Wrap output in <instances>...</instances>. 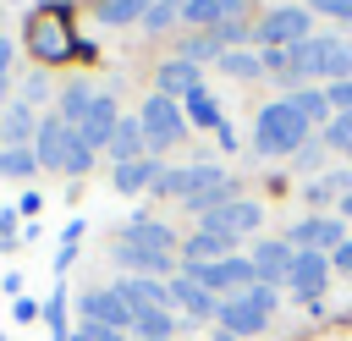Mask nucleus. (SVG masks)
<instances>
[{
    "label": "nucleus",
    "mask_w": 352,
    "mask_h": 341,
    "mask_svg": "<svg viewBox=\"0 0 352 341\" xmlns=\"http://www.w3.org/2000/svg\"><path fill=\"white\" fill-rule=\"evenodd\" d=\"M286 66L292 72H302V77H330V82H341V77H352V44L346 38H302V44H292L286 50Z\"/></svg>",
    "instance_id": "f257e3e1"
},
{
    "label": "nucleus",
    "mask_w": 352,
    "mask_h": 341,
    "mask_svg": "<svg viewBox=\"0 0 352 341\" xmlns=\"http://www.w3.org/2000/svg\"><path fill=\"white\" fill-rule=\"evenodd\" d=\"M302 138H308V121L292 110V99L258 110V132H253V148H258V154H297Z\"/></svg>",
    "instance_id": "f03ea898"
},
{
    "label": "nucleus",
    "mask_w": 352,
    "mask_h": 341,
    "mask_svg": "<svg viewBox=\"0 0 352 341\" xmlns=\"http://www.w3.org/2000/svg\"><path fill=\"white\" fill-rule=\"evenodd\" d=\"M270 308H275V286H264V280H253L248 292H236V297H226L214 314H220V330H231V336H253V330H264V319H270Z\"/></svg>",
    "instance_id": "7ed1b4c3"
},
{
    "label": "nucleus",
    "mask_w": 352,
    "mask_h": 341,
    "mask_svg": "<svg viewBox=\"0 0 352 341\" xmlns=\"http://www.w3.org/2000/svg\"><path fill=\"white\" fill-rule=\"evenodd\" d=\"M28 44L38 60H66L72 50V28H66V6H44L33 22H28Z\"/></svg>",
    "instance_id": "20e7f679"
},
{
    "label": "nucleus",
    "mask_w": 352,
    "mask_h": 341,
    "mask_svg": "<svg viewBox=\"0 0 352 341\" xmlns=\"http://www.w3.org/2000/svg\"><path fill=\"white\" fill-rule=\"evenodd\" d=\"M143 138H148V148H165V143H176L182 138V126H187V116H182V104L176 99H165V94H154L148 104H143Z\"/></svg>",
    "instance_id": "39448f33"
},
{
    "label": "nucleus",
    "mask_w": 352,
    "mask_h": 341,
    "mask_svg": "<svg viewBox=\"0 0 352 341\" xmlns=\"http://www.w3.org/2000/svg\"><path fill=\"white\" fill-rule=\"evenodd\" d=\"M258 220H264V209H258V204H248V198H231V204H220V209H209V214H204V231H214V236L236 242V236L258 231Z\"/></svg>",
    "instance_id": "423d86ee"
},
{
    "label": "nucleus",
    "mask_w": 352,
    "mask_h": 341,
    "mask_svg": "<svg viewBox=\"0 0 352 341\" xmlns=\"http://www.w3.org/2000/svg\"><path fill=\"white\" fill-rule=\"evenodd\" d=\"M116 258L126 264V275H165L170 270V248H154V242H143V236H132V231H121L116 236Z\"/></svg>",
    "instance_id": "0eeeda50"
},
{
    "label": "nucleus",
    "mask_w": 352,
    "mask_h": 341,
    "mask_svg": "<svg viewBox=\"0 0 352 341\" xmlns=\"http://www.w3.org/2000/svg\"><path fill=\"white\" fill-rule=\"evenodd\" d=\"M198 286H209V292H248L258 275H253V258H220V264H204V270H187Z\"/></svg>",
    "instance_id": "6e6552de"
},
{
    "label": "nucleus",
    "mask_w": 352,
    "mask_h": 341,
    "mask_svg": "<svg viewBox=\"0 0 352 341\" xmlns=\"http://www.w3.org/2000/svg\"><path fill=\"white\" fill-rule=\"evenodd\" d=\"M258 38H264V44H280V50L302 44V38H308V11H302V6H280V11H270V16L258 22Z\"/></svg>",
    "instance_id": "1a4fd4ad"
},
{
    "label": "nucleus",
    "mask_w": 352,
    "mask_h": 341,
    "mask_svg": "<svg viewBox=\"0 0 352 341\" xmlns=\"http://www.w3.org/2000/svg\"><path fill=\"white\" fill-rule=\"evenodd\" d=\"M72 138H77V126H66L60 116H55V121H38V132H33V154H38V165H44V170H66V148H72Z\"/></svg>",
    "instance_id": "9d476101"
},
{
    "label": "nucleus",
    "mask_w": 352,
    "mask_h": 341,
    "mask_svg": "<svg viewBox=\"0 0 352 341\" xmlns=\"http://www.w3.org/2000/svg\"><path fill=\"white\" fill-rule=\"evenodd\" d=\"M116 297L132 308V314H154V308H170V286L154 280V275H126L116 286Z\"/></svg>",
    "instance_id": "9b49d317"
},
{
    "label": "nucleus",
    "mask_w": 352,
    "mask_h": 341,
    "mask_svg": "<svg viewBox=\"0 0 352 341\" xmlns=\"http://www.w3.org/2000/svg\"><path fill=\"white\" fill-rule=\"evenodd\" d=\"M116 99L110 94H94V104H88V116L77 121V138L88 143V148H110V132H116Z\"/></svg>",
    "instance_id": "f8f14e48"
},
{
    "label": "nucleus",
    "mask_w": 352,
    "mask_h": 341,
    "mask_svg": "<svg viewBox=\"0 0 352 341\" xmlns=\"http://www.w3.org/2000/svg\"><path fill=\"white\" fill-rule=\"evenodd\" d=\"M82 319H88V324H110V330H126V324H132V308H126L116 292H88V297H82Z\"/></svg>",
    "instance_id": "ddd939ff"
},
{
    "label": "nucleus",
    "mask_w": 352,
    "mask_h": 341,
    "mask_svg": "<svg viewBox=\"0 0 352 341\" xmlns=\"http://www.w3.org/2000/svg\"><path fill=\"white\" fill-rule=\"evenodd\" d=\"M292 258H297V253H292L286 242H258V248H253V275H258L264 286H275V280L292 275Z\"/></svg>",
    "instance_id": "4468645a"
},
{
    "label": "nucleus",
    "mask_w": 352,
    "mask_h": 341,
    "mask_svg": "<svg viewBox=\"0 0 352 341\" xmlns=\"http://www.w3.org/2000/svg\"><path fill=\"white\" fill-rule=\"evenodd\" d=\"M165 286H170V302H182L192 319H204V314H214V308H220V297H214L209 286H198L192 275H170Z\"/></svg>",
    "instance_id": "2eb2a0df"
},
{
    "label": "nucleus",
    "mask_w": 352,
    "mask_h": 341,
    "mask_svg": "<svg viewBox=\"0 0 352 341\" xmlns=\"http://www.w3.org/2000/svg\"><path fill=\"white\" fill-rule=\"evenodd\" d=\"M33 132H38V121H33V104H11L6 116H0V148H28L33 143Z\"/></svg>",
    "instance_id": "dca6fc26"
},
{
    "label": "nucleus",
    "mask_w": 352,
    "mask_h": 341,
    "mask_svg": "<svg viewBox=\"0 0 352 341\" xmlns=\"http://www.w3.org/2000/svg\"><path fill=\"white\" fill-rule=\"evenodd\" d=\"M292 242H297L302 253H319V248H341L346 236H341V226H336V220H324V214H319V220H297V226H292Z\"/></svg>",
    "instance_id": "f3484780"
},
{
    "label": "nucleus",
    "mask_w": 352,
    "mask_h": 341,
    "mask_svg": "<svg viewBox=\"0 0 352 341\" xmlns=\"http://www.w3.org/2000/svg\"><path fill=\"white\" fill-rule=\"evenodd\" d=\"M324 270H330V258H324V253H297L286 280H292V292H297V297H319V286H324Z\"/></svg>",
    "instance_id": "a211bd4d"
},
{
    "label": "nucleus",
    "mask_w": 352,
    "mask_h": 341,
    "mask_svg": "<svg viewBox=\"0 0 352 341\" xmlns=\"http://www.w3.org/2000/svg\"><path fill=\"white\" fill-rule=\"evenodd\" d=\"M154 82H160V94H165V99H176V94L187 99V94H198V88H204L192 60H165V66L154 72Z\"/></svg>",
    "instance_id": "6ab92c4d"
},
{
    "label": "nucleus",
    "mask_w": 352,
    "mask_h": 341,
    "mask_svg": "<svg viewBox=\"0 0 352 341\" xmlns=\"http://www.w3.org/2000/svg\"><path fill=\"white\" fill-rule=\"evenodd\" d=\"M220 258H231V242L198 226V231L187 236V270H204V264H220Z\"/></svg>",
    "instance_id": "aec40b11"
},
{
    "label": "nucleus",
    "mask_w": 352,
    "mask_h": 341,
    "mask_svg": "<svg viewBox=\"0 0 352 341\" xmlns=\"http://www.w3.org/2000/svg\"><path fill=\"white\" fill-rule=\"evenodd\" d=\"M143 148H148V138H143V121H116V132H110V154H116V165H126V160H143Z\"/></svg>",
    "instance_id": "412c9836"
},
{
    "label": "nucleus",
    "mask_w": 352,
    "mask_h": 341,
    "mask_svg": "<svg viewBox=\"0 0 352 341\" xmlns=\"http://www.w3.org/2000/svg\"><path fill=\"white\" fill-rule=\"evenodd\" d=\"M236 6H242V0H192L182 16H187V22H204V28L214 33L220 22H236Z\"/></svg>",
    "instance_id": "4be33fe9"
},
{
    "label": "nucleus",
    "mask_w": 352,
    "mask_h": 341,
    "mask_svg": "<svg viewBox=\"0 0 352 341\" xmlns=\"http://www.w3.org/2000/svg\"><path fill=\"white\" fill-rule=\"evenodd\" d=\"M154 176H160L154 160H126V165H116V192H143V187H154Z\"/></svg>",
    "instance_id": "5701e85b"
},
{
    "label": "nucleus",
    "mask_w": 352,
    "mask_h": 341,
    "mask_svg": "<svg viewBox=\"0 0 352 341\" xmlns=\"http://www.w3.org/2000/svg\"><path fill=\"white\" fill-rule=\"evenodd\" d=\"M148 6H154V0H99V16H104L110 28H121V22H143Z\"/></svg>",
    "instance_id": "b1692460"
},
{
    "label": "nucleus",
    "mask_w": 352,
    "mask_h": 341,
    "mask_svg": "<svg viewBox=\"0 0 352 341\" xmlns=\"http://www.w3.org/2000/svg\"><path fill=\"white\" fill-rule=\"evenodd\" d=\"M88 104H94V88H88V82H72V88L60 94V121L77 126V121L88 116Z\"/></svg>",
    "instance_id": "393cba45"
},
{
    "label": "nucleus",
    "mask_w": 352,
    "mask_h": 341,
    "mask_svg": "<svg viewBox=\"0 0 352 341\" xmlns=\"http://www.w3.org/2000/svg\"><path fill=\"white\" fill-rule=\"evenodd\" d=\"M292 110H297L308 126H319V121L330 126V94H308V88H302V94H292Z\"/></svg>",
    "instance_id": "a878e982"
},
{
    "label": "nucleus",
    "mask_w": 352,
    "mask_h": 341,
    "mask_svg": "<svg viewBox=\"0 0 352 341\" xmlns=\"http://www.w3.org/2000/svg\"><path fill=\"white\" fill-rule=\"evenodd\" d=\"M132 330L143 341H170V308H154V314H132Z\"/></svg>",
    "instance_id": "bb28decb"
},
{
    "label": "nucleus",
    "mask_w": 352,
    "mask_h": 341,
    "mask_svg": "<svg viewBox=\"0 0 352 341\" xmlns=\"http://www.w3.org/2000/svg\"><path fill=\"white\" fill-rule=\"evenodd\" d=\"M28 170H38L33 143H28V148H0V176H28Z\"/></svg>",
    "instance_id": "cd10ccee"
},
{
    "label": "nucleus",
    "mask_w": 352,
    "mask_h": 341,
    "mask_svg": "<svg viewBox=\"0 0 352 341\" xmlns=\"http://www.w3.org/2000/svg\"><path fill=\"white\" fill-rule=\"evenodd\" d=\"M220 72H231V77H258V72H264V55H242V50H226V55H220Z\"/></svg>",
    "instance_id": "c85d7f7f"
},
{
    "label": "nucleus",
    "mask_w": 352,
    "mask_h": 341,
    "mask_svg": "<svg viewBox=\"0 0 352 341\" xmlns=\"http://www.w3.org/2000/svg\"><path fill=\"white\" fill-rule=\"evenodd\" d=\"M187 116H192L198 126H214V132L226 126V121H220V110H214V99H209L204 88H198V94H187Z\"/></svg>",
    "instance_id": "c756f323"
},
{
    "label": "nucleus",
    "mask_w": 352,
    "mask_h": 341,
    "mask_svg": "<svg viewBox=\"0 0 352 341\" xmlns=\"http://www.w3.org/2000/svg\"><path fill=\"white\" fill-rule=\"evenodd\" d=\"M209 55H226V50L214 44V33H204V38H187V44H182V60H192V66H198V60H209Z\"/></svg>",
    "instance_id": "7c9ffc66"
},
{
    "label": "nucleus",
    "mask_w": 352,
    "mask_h": 341,
    "mask_svg": "<svg viewBox=\"0 0 352 341\" xmlns=\"http://www.w3.org/2000/svg\"><path fill=\"white\" fill-rule=\"evenodd\" d=\"M176 16H182V11H176L170 0H154V6H148V16H143V28H148V33H160V28H170Z\"/></svg>",
    "instance_id": "2f4dec72"
},
{
    "label": "nucleus",
    "mask_w": 352,
    "mask_h": 341,
    "mask_svg": "<svg viewBox=\"0 0 352 341\" xmlns=\"http://www.w3.org/2000/svg\"><path fill=\"white\" fill-rule=\"evenodd\" d=\"M324 138H330L336 148H346V154H352V116H346V110H341V116H330V126H324Z\"/></svg>",
    "instance_id": "473e14b6"
},
{
    "label": "nucleus",
    "mask_w": 352,
    "mask_h": 341,
    "mask_svg": "<svg viewBox=\"0 0 352 341\" xmlns=\"http://www.w3.org/2000/svg\"><path fill=\"white\" fill-rule=\"evenodd\" d=\"M88 165H94V148H88L82 138H72V148H66V170H72V176H82Z\"/></svg>",
    "instance_id": "72a5a7b5"
},
{
    "label": "nucleus",
    "mask_w": 352,
    "mask_h": 341,
    "mask_svg": "<svg viewBox=\"0 0 352 341\" xmlns=\"http://www.w3.org/2000/svg\"><path fill=\"white\" fill-rule=\"evenodd\" d=\"M126 231H132V236H143V242H154V248H170V231H165V226H154V220H132Z\"/></svg>",
    "instance_id": "f704fd0d"
},
{
    "label": "nucleus",
    "mask_w": 352,
    "mask_h": 341,
    "mask_svg": "<svg viewBox=\"0 0 352 341\" xmlns=\"http://www.w3.org/2000/svg\"><path fill=\"white\" fill-rule=\"evenodd\" d=\"M44 319H50V330H55V336L66 341V292H55V297H50V308H44Z\"/></svg>",
    "instance_id": "c9c22d12"
},
{
    "label": "nucleus",
    "mask_w": 352,
    "mask_h": 341,
    "mask_svg": "<svg viewBox=\"0 0 352 341\" xmlns=\"http://www.w3.org/2000/svg\"><path fill=\"white\" fill-rule=\"evenodd\" d=\"M72 341H121V330H110V324H88V319H82V324L72 330Z\"/></svg>",
    "instance_id": "e433bc0d"
},
{
    "label": "nucleus",
    "mask_w": 352,
    "mask_h": 341,
    "mask_svg": "<svg viewBox=\"0 0 352 341\" xmlns=\"http://www.w3.org/2000/svg\"><path fill=\"white\" fill-rule=\"evenodd\" d=\"M330 104H336V116L341 110L352 116V82H330Z\"/></svg>",
    "instance_id": "4c0bfd02"
},
{
    "label": "nucleus",
    "mask_w": 352,
    "mask_h": 341,
    "mask_svg": "<svg viewBox=\"0 0 352 341\" xmlns=\"http://www.w3.org/2000/svg\"><path fill=\"white\" fill-rule=\"evenodd\" d=\"M314 11H324V16H352V0H308Z\"/></svg>",
    "instance_id": "58836bf2"
},
{
    "label": "nucleus",
    "mask_w": 352,
    "mask_h": 341,
    "mask_svg": "<svg viewBox=\"0 0 352 341\" xmlns=\"http://www.w3.org/2000/svg\"><path fill=\"white\" fill-rule=\"evenodd\" d=\"M44 94H50V82H44V77H28V88H22V104H38Z\"/></svg>",
    "instance_id": "ea45409f"
},
{
    "label": "nucleus",
    "mask_w": 352,
    "mask_h": 341,
    "mask_svg": "<svg viewBox=\"0 0 352 341\" xmlns=\"http://www.w3.org/2000/svg\"><path fill=\"white\" fill-rule=\"evenodd\" d=\"M11 55H16V44H11V38H0V82H6V66H11Z\"/></svg>",
    "instance_id": "a19ab883"
},
{
    "label": "nucleus",
    "mask_w": 352,
    "mask_h": 341,
    "mask_svg": "<svg viewBox=\"0 0 352 341\" xmlns=\"http://www.w3.org/2000/svg\"><path fill=\"white\" fill-rule=\"evenodd\" d=\"M336 264H341V270H352V242H341V248H336Z\"/></svg>",
    "instance_id": "79ce46f5"
},
{
    "label": "nucleus",
    "mask_w": 352,
    "mask_h": 341,
    "mask_svg": "<svg viewBox=\"0 0 352 341\" xmlns=\"http://www.w3.org/2000/svg\"><path fill=\"white\" fill-rule=\"evenodd\" d=\"M341 214H352V192H346V198H341Z\"/></svg>",
    "instance_id": "37998d69"
},
{
    "label": "nucleus",
    "mask_w": 352,
    "mask_h": 341,
    "mask_svg": "<svg viewBox=\"0 0 352 341\" xmlns=\"http://www.w3.org/2000/svg\"><path fill=\"white\" fill-rule=\"evenodd\" d=\"M170 6H176V11H187V6H192V0H170Z\"/></svg>",
    "instance_id": "c03bdc74"
},
{
    "label": "nucleus",
    "mask_w": 352,
    "mask_h": 341,
    "mask_svg": "<svg viewBox=\"0 0 352 341\" xmlns=\"http://www.w3.org/2000/svg\"><path fill=\"white\" fill-rule=\"evenodd\" d=\"M132 341H143V336H132Z\"/></svg>",
    "instance_id": "a18cd8bd"
},
{
    "label": "nucleus",
    "mask_w": 352,
    "mask_h": 341,
    "mask_svg": "<svg viewBox=\"0 0 352 341\" xmlns=\"http://www.w3.org/2000/svg\"><path fill=\"white\" fill-rule=\"evenodd\" d=\"M0 341H6V336H0Z\"/></svg>",
    "instance_id": "49530a36"
}]
</instances>
